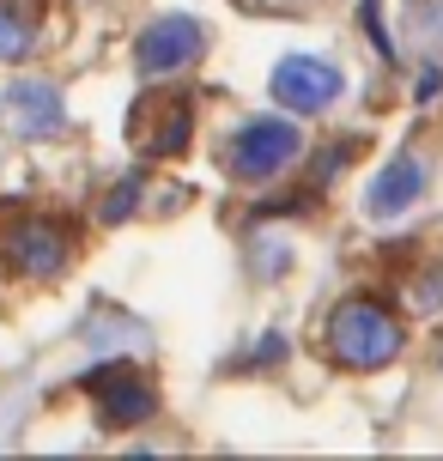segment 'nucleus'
<instances>
[{"mask_svg": "<svg viewBox=\"0 0 443 461\" xmlns=\"http://www.w3.org/2000/svg\"><path fill=\"white\" fill-rule=\"evenodd\" d=\"M134 207H140V176H122V183H110L97 219H104V225H122V219H134Z\"/></svg>", "mask_w": 443, "mask_h": 461, "instance_id": "12", "label": "nucleus"}, {"mask_svg": "<svg viewBox=\"0 0 443 461\" xmlns=\"http://www.w3.org/2000/svg\"><path fill=\"white\" fill-rule=\"evenodd\" d=\"M0 249L13 261V274H24V279H55L73 261L68 225H55L43 212H13V219H0Z\"/></svg>", "mask_w": 443, "mask_h": 461, "instance_id": "4", "label": "nucleus"}, {"mask_svg": "<svg viewBox=\"0 0 443 461\" xmlns=\"http://www.w3.org/2000/svg\"><path fill=\"white\" fill-rule=\"evenodd\" d=\"M401 340H407V328L383 298H347L328 316V352L347 370H383L401 352Z\"/></svg>", "mask_w": 443, "mask_h": 461, "instance_id": "1", "label": "nucleus"}, {"mask_svg": "<svg viewBox=\"0 0 443 461\" xmlns=\"http://www.w3.org/2000/svg\"><path fill=\"white\" fill-rule=\"evenodd\" d=\"M420 194H425V158L420 152H395V158L371 176V188H365V212H371V219H401Z\"/></svg>", "mask_w": 443, "mask_h": 461, "instance_id": "9", "label": "nucleus"}, {"mask_svg": "<svg viewBox=\"0 0 443 461\" xmlns=\"http://www.w3.org/2000/svg\"><path fill=\"white\" fill-rule=\"evenodd\" d=\"M298 158H303V128L292 115H256V122H243V128L225 140V170L249 188L285 176Z\"/></svg>", "mask_w": 443, "mask_h": 461, "instance_id": "2", "label": "nucleus"}, {"mask_svg": "<svg viewBox=\"0 0 443 461\" xmlns=\"http://www.w3.org/2000/svg\"><path fill=\"white\" fill-rule=\"evenodd\" d=\"M280 358H285V340H280V334H267V340H256L249 352H243V365H280Z\"/></svg>", "mask_w": 443, "mask_h": 461, "instance_id": "15", "label": "nucleus"}, {"mask_svg": "<svg viewBox=\"0 0 443 461\" xmlns=\"http://www.w3.org/2000/svg\"><path fill=\"white\" fill-rule=\"evenodd\" d=\"M407 31L420 43L443 49V0H407Z\"/></svg>", "mask_w": 443, "mask_h": 461, "instance_id": "11", "label": "nucleus"}, {"mask_svg": "<svg viewBox=\"0 0 443 461\" xmlns=\"http://www.w3.org/2000/svg\"><path fill=\"white\" fill-rule=\"evenodd\" d=\"M0 122L19 140H55L68 128V104H61V92L49 79H13L0 92Z\"/></svg>", "mask_w": 443, "mask_h": 461, "instance_id": "8", "label": "nucleus"}, {"mask_svg": "<svg viewBox=\"0 0 443 461\" xmlns=\"http://www.w3.org/2000/svg\"><path fill=\"white\" fill-rule=\"evenodd\" d=\"M285 261H292V249H285V243H267V255L256 249V274H261V279H280Z\"/></svg>", "mask_w": 443, "mask_h": 461, "instance_id": "14", "label": "nucleus"}, {"mask_svg": "<svg viewBox=\"0 0 443 461\" xmlns=\"http://www.w3.org/2000/svg\"><path fill=\"white\" fill-rule=\"evenodd\" d=\"M207 55V24L194 19V13H164V19H152L140 31V43H134V68H140V79H176V73H188L194 61Z\"/></svg>", "mask_w": 443, "mask_h": 461, "instance_id": "3", "label": "nucleus"}, {"mask_svg": "<svg viewBox=\"0 0 443 461\" xmlns=\"http://www.w3.org/2000/svg\"><path fill=\"white\" fill-rule=\"evenodd\" d=\"M86 389H97L104 431H134V425H146V419L158 413V389L128 365H110V370H97V376H86Z\"/></svg>", "mask_w": 443, "mask_h": 461, "instance_id": "7", "label": "nucleus"}, {"mask_svg": "<svg viewBox=\"0 0 443 461\" xmlns=\"http://www.w3.org/2000/svg\"><path fill=\"white\" fill-rule=\"evenodd\" d=\"M413 97H420V104H438V97H443V68H438V61H425V68H420Z\"/></svg>", "mask_w": 443, "mask_h": 461, "instance_id": "13", "label": "nucleus"}, {"mask_svg": "<svg viewBox=\"0 0 443 461\" xmlns=\"http://www.w3.org/2000/svg\"><path fill=\"white\" fill-rule=\"evenodd\" d=\"M128 134H134V146L146 158H176L188 146V134H194V104L183 92H152V97H140Z\"/></svg>", "mask_w": 443, "mask_h": 461, "instance_id": "6", "label": "nucleus"}, {"mask_svg": "<svg viewBox=\"0 0 443 461\" xmlns=\"http://www.w3.org/2000/svg\"><path fill=\"white\" fill-rule=\"evenodd\" d=\"M420 303L425 310H443V267H431V274L420 279Z\"/></svg>", "mask_w": 443, "mask_h": 461, "instance_id": "16", "label": "nucleus"}, {"mask_svg": "<svg viewBox=\"0 0 443 461\" xmlns=\"http://www.w3.org/2000/svg\"><path fill=\"white\" fill-rule=\"evenodd\" d=\"M31 49H37V6L0 0V61H24Z\"/></svg>", "mask_w": 443, "mask_h": 461, "instance_id": "10", "label": "nucleus"}, {"mask_svg": "<svg viewBox=\"0 0 443 461\" xmlns=\"http://www.w3.org/2000/svg\"><path fill=\"white\" fill-rule=\"evenodd\" d=\"M267 92H274V104L285 115H328L347 97V73L328 55H285L274 68V79H267Z\"/></svg>", "mask_w": 443, "mask_h": 461, "instance_id": "5", "label": "nucleus"}]
</instances>
